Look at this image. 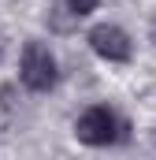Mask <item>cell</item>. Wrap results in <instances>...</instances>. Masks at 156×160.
Here are the masks:
<instances>
[{"mask_svg": "<svg viewBox=\"0 0 156 160\" xmlns=\"http://www.w3.org/2000/svg\"><path fill=\"white\" fill-rule=\"evenodd\" d=\"M19 75H22V86L34 89V93H45V89L56 86V56L48 52V45L30 41L22 48V71Z\"/></svg>", "mask_w": 156, "mask_h": 160, "instance_id": "cell-1", "label": "cell"}, {"mask_svg": "<svg viewBox=\"0 0 156 160\" xmlns=\"http://www.w3.org/2000/svg\"><path fill=\"white\" fill-rule=\"evenodd\" d=\"M119 130H123V123L115 119V112L112 108H104V104H97V108H85L75 123V134L78 142H85V145H112L119 138Z\"/></svg>", "mask_w": 156, "mask_h": 160, "instance_id": "cell-2", "label": "cell"}, {"mask_svg": "<svg viewBox=\"0 0 156 160\" xmlns=\"http://www.w3.org/2000/svg\"><path fill=\"white\" fill-rule=\"evenodd\" d=\"M89 48H93L100 60H108V63L130 60V38H126L119 26H112V22H100V26L89 30Z\"/></svg>", "mask_w": 156, "mask_h": 160, "instance_id": "cell-3", "label": "cell"}, {"mask_svg": "<svg viewBox=\"0 0 156 160\" xmlns=\"http://www.w3.org/2000/svg\"><path fill=\"white\" fill-rule=\"evenodd\" d=\"M97 4H100V0H67V8H71L75 15H89Z\"/></svg>", "mask_w": 156, "mask_h": 160, "instance_id": "cell-4", "label": "cell"}]
</instances>
